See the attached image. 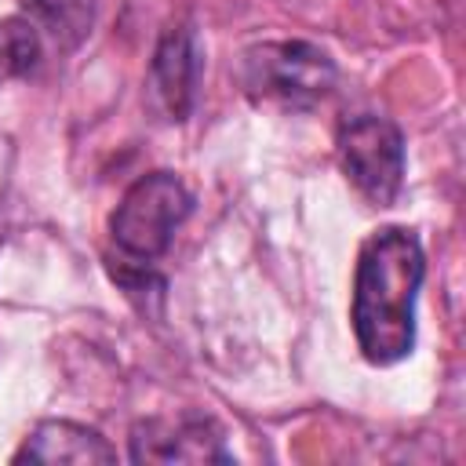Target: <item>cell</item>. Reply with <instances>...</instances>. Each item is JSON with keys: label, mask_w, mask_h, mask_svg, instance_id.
Wrapping results in <instances>:
<instances>
[{"label": "cell", "mask_w": 466, "mask_h": 466, "mask_svg": "<svg viewBox=\"0 0 466 466\" xmlns=\"http://www.w3.org/2000/svg\"><path fill=\"white\" fill-rule=\"evenodd\" d=\"M426 277L422 244L404 226L375 229L357 255L353 335L368 364H397L415 346V299Z\"/></svg>", "instance_id": "cell-1"}, {"label": "cell", "mask_w": 466, "mask_h": 466, "mask_svg": "<svg viewBox=\"0 0 466 466\" xmlns=\"http://www.w3.org/2000/svg\"><path fill=\"white\" fill-rule=\"evenodd\" d=\"M193 197L171 171H149L127 186L116 211L109 215V237L120 255V269L146 273L167 255L175 229L189 218Z\"/></svg>", "instance_id": "cell-2"}, {"label": "cell", "mask_w": 466, "mask_h": 466, "mask_svg": "<svg viewBox=\"0 0 466 466\" xmlns=\"http://www.w3.org/2000/svg\"><path fill=\"white\" fill-rule=\"evenodd\" d=\"M244 87L251 98H273L291 109H309L335 87V62L306 40H273L244 51Z\"/></svg>", "instance_id": "cell-3"}, {"label": "cell", "mask_w": 466, "mask_h": 466, "mask_svg": "<svg viewBox=\"0 0 466 466\" xmlns=\"http://www.w3.org/2000/svg\"><path fill=\"white\" fill-rule=\"evenodd\" d=\"M339 164L368 204L390 208L404 186V135H400V127L379 113H360V116L342 120Z\"/></svg>", "instance_id": "cell-4"}, {"label": "cell", "mask_w": 466, "mask_h": 466, "mask_svg": "<svg viewBox=\"0 0 466 466\" xmlns=\"http://www.w3.org/2000/svg\"><path fill=\"white\" fill-rule=\"evenodd\" d=\"M135 462H229L218 430L208 419L186 415L178 422H138L131 430Z\"/></svg>", "instance_id": "cell-5"}, {"label": "cell", "mask_w": 466, "mask_h": 466, "mask_svg": "<svg viewBox=\"0 0 466 466\" xmlns=\"http://www.w3.org/2000/svg\"><path fill=\"white\" fill-rule=\"evenodd\" d=\"M149 80L167 120H186L197 102V80H200V51H197V33L189 25L164 29L153 51Z\"/></svg>", "instance_id": "cell-6"}, {"label": "cell", "mask_w": 466, "mask_h": 466, "mask_svg": "<svg viewBox=\"0 0 466 466\" xmlns=\"http://www.w3.org/2000/svg\"><path fill=\"white\" fill-rule=\"evenodd\" d=\"M15 462H116V448L91 426L47 419L15 451Z\"/></svg>", "instance_id": "cell-7"}, {"label": "cell", "mask_w": 466, "mask_h": 466, "mask_svg": "<svg viewBox=\"0 0 466 466\" xmlns=\"http://www.w3.org/2000/svg\"><path fill=\"white\" fill-rule=\"evenodd\" d=\"M25 7L36 29H47L62 47H76L95 22V0H25Z\"/></svg>", "instance_id": "cell-8"}, {"label": "cell", "mask_w": 466, "mask_h": 466, "mask_svg": "<svg viewBox=\"0 0 466 466\" xmlns=\"http://www.w3.org/2000/svg\"><path fill=\"white\" fill-rule=\"evenodd\" d=\"M40 66V33L25 15L0 18V84L22 80Z\"/></svg>", "instance_id": "cell-9"}]
</instances>
